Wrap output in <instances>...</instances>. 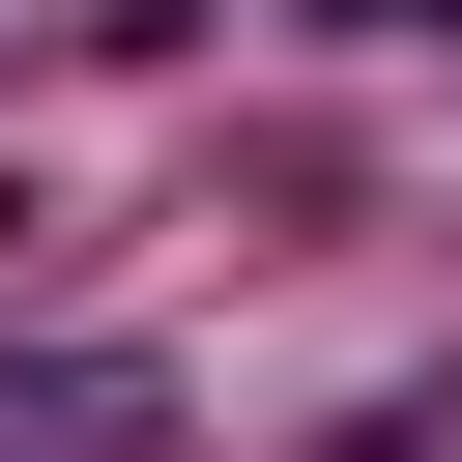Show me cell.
<instances>
[{
	"mask_svg": "<svg viewBox=\"0 0 462 462\" xmlns=\"http://www.w3.org/2000/svg\"><path fill=\"white\" fill-rule=\"evenodd\" d=\"M116 433H144L116 375H29V404H0V462H116Z\"/></svg>",
	"mask_w": 462,
	"mask_h": 462,
	"instance_id": "cell-1",
	"label": "cell"
}]
</instances>
